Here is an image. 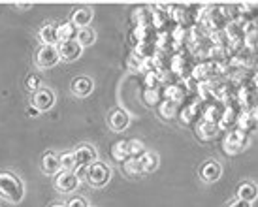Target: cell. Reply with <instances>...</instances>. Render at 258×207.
<instances>
[{
  "label": "cell",
  "mask_w": 258,
  "mask_h": 207,
  "mask_svg": "<svg viewBox=\"0 0 258 207\" xmlns=\"http://www.w3.org/2000/svg\"><path fill=\"white\" fill-rule=\"evenodd\" d=\"M0 196L12 203H19L25 196L23 181L12 172H0Z\"/></svg>",
  "instance_id": "obj_1"
},
{
  "label": "cell",
  "mask_w": 258,
  "mask_h": 207,
  "mask_svg": "<svg viewBox=\"0 0 258 207\" xmlns=\"http://www.w3.org/2000/svg\"><path fill=\"white\" fill-rule=\"evenodd\" d=\"M111 179V168H109L106 162H100L96 160L93 164L87 168V183L94 188H102L106 186Z\"/></svg>",
  "instance_id": "obj_2"
},
{
  "label": "cell",
  "mask_w": 258,
  "mask_h": 207,
  "mask_svg": "<svg viewBox=\"0 0 258 207\" xmlns=\"http://www.w3.org/2000/svg\"><path fill=\"white\" fill-rule=\"evenodd\" d=\"M58 49L55 45H42L36 53V66L42 68V70H47V68H53V66L58 64Z\"/></svg>",
  "instance_id": "obj_3"
},
{
  "label": "cell",
  "mask_w": 258,
  "mask_h": 207,
  "mask_svg": "<svg viewBox=\"0 0 258 207\" xmlns=\"http://www.w3.org/2000/svg\"><path fill=\"white\" fill-rule=\"evenodd\" d=\"M247 143H249L247 134L239 132V130H232V132H228V136L224 140V145H222V147H224V151L230 153V155H236V153H239L241 149L247 147Z\"/></svg>",
  "instance_id": "obj_4"
},
{
  "label": "cell",
  "mask_w": 258,
  "mask_h": 207,
  "mask_svg": "<svg viewBox=\"0 0 258 207\" xmlns=\"http://www.w3.org/2000/svg\"><path fill=\"white\" fill-rule=\"evenodd\" d=\"M32 106L36 107L40 113L49 111L51 107L55 106V93H53L51 89L42 87L40 91H36V93L32 94Z\"/></svg>",
  "instance_id": "obj_5"
},
{
  "label": "cell",
  "mask_w": 258,
  "mask_h": 207,
  "mask_svg": "<svg viewBox=\"0 0 258 207\" xmlns=\"http://www.w3.org/2000/svg\"><path fill=\"white\" fill-rule=\"evenodd\" d=\"M58 57L62 58V60H68V62H72V60H78L81 57V45H79L76 40H68V42H60L58 43Z\"/></svg>",
  "instance_id": "obj_6"
},
{
  "label": "cell",
  "mask_w": 258,
  "mask_h": 207,
  "mask_svg": "<svg viewBox=\"0 0 258 207\" xmlns=\"http://www.w3.org/2000/svg\"><path fill=\"white\" fill-rule=\"evenodd\" d=\"M79 179L76 177V173L74 172H60L58 173L57 181H55V186H57V190H60V192H74V190H78L79 188Z\"/></svg>",
  "instance_id": "obj_7"
},
{
  "label": "cell",
  "mask_w": 258,
  "mask_h": 207,
  "mask_svg": "<svg viewBox=\"0 0 258 207\" xmlns=\"http://www.w3.org/2000/svg\"><path fill=\"white\" fill-rule=\"evenodd\" d=\"M74 158H76L78 166H91L93 162H96L98 155H96V149L93 145L85 143V145H79L78 149L74 151Z\"/></svg>",
  "instance_id": "obj_8"
},
{
  "label": "cell",
  "mask_w": 258,
  "mask_h": 207,
  "mask_svg": "<svg viewBox=\"0 0 258 207\" xmlns=\"http://www.w3.org/2000/svg\"><path fill=\"white\" fill-rule=\"evenodd\" d=\"M221 173H222V168L215 160H208L200 168V179L204 183H215V181L221 179Z\"/></svg>",
  "instance_id": "obj_9"
},
{
  "label": "cell",
  "mask_w": 258,
  "mask_h": 207,
  "mask_svg": "<svg viewBox=\"0 0 258 207\" xmlns=\"http://www.w3.org/2000/svg\"><path fill=\"white\" fill-rule=\"evenodd\" d=\"M236 124L239 132H243V134H247V132H252V130L256 128V109H249V111H243V113L237 115L236 119Z\"/></svg>",
  "instance_id": "obj_10"
},
{
  "label": "cell",
  "mask_w": 258,
  "mask_h": 207,
  "mask_svg": "<svg viewBox=\"0 0 258 207\" xmlns=\"http://www.w3.org/2000/svg\"><path fill=\"white\" fill-rule=\"evenodd\" d=\"M108 122H109V126H111V130H115V132H122V130H126V126L130 124V117L122 107H117V109L111 111Z\"/></svg>",
  "instance_id": "obj_11"
},
{
  "label": "cell",
  "mask_w": 258,
  "mask_h": 207,
  "mask_svg": "<svg viewBox=\"0 0 258 207\" xmlns=\"http://www.w3.org/2000/svg\"><path fill=\"white\" fill-rule=\"evenodd\" d=\"M72 93L74 96H78V98H85L89 94L93 93L94 89V81L91 78H85V76H81V78H76L72 81Z\"/></svg>",
  "instance_id": "obj_12"
},
{
  "label": "cell",
  "mask_w": 258,
  "mask_h": 207,
  "mask_svg": "<svg viewBox=\"0 0 258 207\" xmlns=\"http://www.w3.org/2000/svg\"><path fill=\"white\" fill-rule=\"evenodd\" d=\"M91 21H93V10L91 8H78L72 14V19H70V23L78 29H87Z\"/></svg>",
  "instance_id": "obj_13"
},
{
  "label": "cell",
  "mask_w": 258,
  "mask_h": 207,
  "mask_svg": "<svg viewBox=\"0 0 258 207\" xmlns=\"http://www.w3.org/2000/svg\"><path fill=\"white\" fill-rule=\"evenodd\" d=\"M42 172L45 175H55L60 172V164H58V155H55L53 151L45 153L42 158Z\"/></svg>",
  "instance_id": "obj_14"
},
{
  "label": "cell",
  "mask_w": 258,
  "mask_h": 207,
  "mask_svg": "<svg viewBox=\"0 0 258 207\" xmlns=\"http://www.w3.org/2000/svg\"><path fill=\"white\" fill-rule=\"evenodd\" d=\"M256 196H258L256 185H252V183H241V185L237 186V192H236L237 200H243L247 203H251V201L256 200Z\"/></svg>",
  "instance_id": "obj_15"
},
{
  "label": "cell",
  "mask_w": 258,
  "mask_h": 207,
  "mask_svg": "<svg viewBox=\"0 0 258 207\" xmlns=\"http://www.w3.org/2000/svg\"><path fill=\"white\" fill-rule=\"evenodd\" d=\"M38 40L42 42V45H55L57 47V32H55V25H43L42 29L38 30Z\"/></svg>",
  "instance_id": "obj_16"
},
{
  "label": "cell",
  "mask_w": 258,
  "mask_h": 207,
  "mask_svg": "<svg viewBox=\"0 0 258 207\" xmlns=\"http://www.w3.org/2000/svg\"><path fill=\"white\" fill-rule=\"evenodd\" d=\"M158 155L157 153H151V151H145L144 155L140 157V166H142V173H151L158 168Z\"/></svg>",
  "instance_id": "obj_17"
},
{
  "label": "cell",
  "mask_w": 258,
  "mask_h": 207,
  "mask_svg": "<svg viewBox=\"0 0 258 207\" xmlns=\"http://www.w3.org/2000/svg\"><path fill=\"white\" fill-rule=\"evenodd\" d=\"M76 42L81 45V49L83 47H89V45H93L94 40H96V32H94L91 27H87V29H78L76 30V38H74Z\"/></svg>",
  "instance_id": "obj_18"
},
{
  "label": "cell",
  "mask_w": 258,
  "mask_h": 207,
  "mask_svg": "<svg viewBox=\"0 0 258 207\" xmlns=\"http://www.w3.org/2000/svg\"><path fill=\"white\" fill-rule=\"evenodd\" d=\"M222 111H224V106H222L221 102H213V104H209L208 109H206V115H204V121L219 124V121H221V117H222Z\"/></svg>",
  "instance_id": "obj_19"
},
{
  "label": "cell",
  "mask_w": 258,
  "mask_h": 207,
  "mask_svg": "<svg viewBox=\"0 0 258 207\" xmlns=\"http://www.w3.org/2000/svg\"><path fill=\"white\" fill-rule=\"evenodd\" d=\"M55 32H57L58 43L68 42V40H74V38H76V27H74L72 23H62V25H58V27H55Z\"/></svg>",
  "instance_id": "obj_20"
},
{
  "label": "cell",
  "mask_w": 258,
  "mask_h": 207,
  "mask_svg": "<svg viewBox=\"0 0 258 207\" xmlns=\"http://www.w3.org/2000/svg\"><path fill=\"white\" fill-rule=\"evenodd\" d=\"M158 113L162 119H173L175 115L179 113V104H175V102H170V100H164L160 106H158Z\"/></svg>",
  "instance_id": "obj_21"
},
{
  "label": "cell",
  "mask_w": 258,
  "mask_h": 207,
  "mask_svg": "<svg viewBox=\"0 0 258 207\" xmlns=\"http://www.w3.org/2000/svg\"><path fill=\"white\" fill-rule=\"evenodd\" d=\"M111 157L117 162H124L128 158V143L126 142H117L111 145Z\"/></svg>",
  "instance_id": "obj_22"
},
{
  "label": "cell",
  "mask_w": 258,
  "mask_h": 207,
  "mask_svg": "<svg viewBox=\"0 0 258 207\" xmlns=\"http://www.w3.org/2000/svg\"><path fill=\"white\" fill-rule=\"evenodd\" d=\"M183 96H185V91H183L179 85H168L164 89V98H166V100L179 104V102L183 100Z\"/></svg>",
  "instance_id": "obj_23"
},
{
  "label": "cell",
  "mask_w": 258,
  "mask_h": 207,
  "mask_svg": "<svg viewBox=\"0 0 258 207\" xmlns=\"http://www.w3.org/2000/svg\"><path fill=\"white\" fill-rule=\"evenodd\" d=\"M58 164H60V172H74L78 164H76V158H74V153H64L58 157Z\"/></svg>",
  "instance_id": "obj_24"
},
{
  "label": "cell",
  "mask_w": 258,
  "mask_h": 207,
  "mask_svg": "<svg viewBox=\"0 0 258 207\" xmlns=\"http://www.w3.org/2000/svg\"><path fill=\"white\" fill-rule=\"evenodd\" d=\"M198 132H200V136L206 137V140H209V137H215L217 132H219V124H215V122L202 121V124L198 126Z\"/></svg>",
  "instance_id": "obj_25"
},
{
  "label": "cell",
  "mask_w": 258,
  "mask_h": 207,
  "mask_svg": "<svg viewBox=\"0 0 258 207\" xmlns=\"http://www.w3.org/2000/svg\"><path fill=\"white\" fill-rule=\"evenodd\" d=\"M128 143V158H140L145 153V145L140 140H130Z\"/></svg>",
  "instance_id": "obj_26"
},
{
  "label": "cell",
  "mask_w": 258,
  "mask_h": 207,
  "mask_svg": "<svg viewBox=\"0 0 258 207\" xmlns=\"http://www.w3.org/2000/svg\"><path fill=\"white\" fill-rule=\"evenodd\" d=\"M25 89L32 94L36 93V91H40L42 89V78L38 74H30L29 78L25 79Z\"/></svg>",
  "instance_id": "obj_27"
},
{
  "label": "cell",
  "mask_w": 258,
  "mask_h": 207,
  "mask_svg": "<svg viewBox=\"0 0 258 207\" xmlns=\"http://www.w3.org/2000/svg\"><path fill=\"white\" fill-rule=\"evenodd\" d=\"M134 57H138L140 60L153 57V47L149 43H136V49H134Z\"/></svg>",
  "instance_id": "obj_28"
},
{
  "label": "cell",
  "mask_w": 258,
  "mask_h": 207,
  "mask_svg": "<svg viewBox=\"0 0 258 207\" xmlns=\"http://www.w3.org/2000/svg\"><path fill=\"white\" fill-rule=\"evenodd\" d=\"M132 40L136 43H149V27H136L132 32Z\"/></svg>",
  "instance_id": "obj_29"
},
{
  "label": "cell",
  "mask_w": 258,
  "mask_h": 207,
  "mask_svg": "<svg viewBox=\"0 0 258 207\" xmlns=\"http://www.w3.org/2000/svg\"><path fill=\"white\" fill-rule=\"evenodd\" d=\"M122 168H124V172L130 173V175H134V173H142L140 158H126V160L122 162Z\"/></svg>",
  "instance_id": "obj_30"
},
{
  "label": "cell",
  "mask_w": 258,
  "mask_h": 207,
  "mask_svg": "<svg viewBox=\"0 0 258 207\" xmlns=\"http://www.w3.org/2000/svg\"><path fill=\"white\" fill-rule=\"evenodd\" d=\"M198 93H200V98H204V100H213V98H217L215 91L209 87V83H200L198 85Z\"/></svg>",
  "instance_id": "obj_31"
},
{
  "label": "cell",
  "mask_w": 258,
  "mask_h": 207,
  "mask_svg": "<svg viewBox=\"0 0 258 207\" xmlns=\"http://www.w3.org/2000/svg\"><path fill=\"white\" fill-rule=\"evenodd\" d=\"M144 98H145V104H149V106H157L158 104V91L157 89H147L144 93Z\"/></svg>",
  "instance_id": "obj_32"
},
{
  "label": "cell",
  "mask_w": 258,
  "mask_h": 207,
  "mask_svg": "<svg viewBox=\"0 0 258 207\" xmlns=\"http://www.w3.org/2000/svg\"><path fill=\"white\" fill-rule=\"evenodd\" d=\"M196 111H198V107H196V106L186 107L185 111L181 113V119H183V122H192V119L196 117Z\"/></svg>",
  "instance_id": "obj_33"
},
{
  "label": "cell",
  "mask_w": 258,
  "mask_h": 207,
  "mask_svg": "<svg viewBox=\"0 0 258 207\" xmlns=\"http://www.w3.org/2000/svg\"><path fill=\"white\" fill-rule=\"evenodd\" d=\"M158 79H160L158 78V72H149V74L145 76V85H147V89H155Z\"/></svg>",
  "instance_id": "obj_34"
},
{
  "label": "cell",
  "mask_w": 258,
  "mask_h": 207,
  "mask_svg": "<svg viewBox=\"0 0 258 207\" xmlns=\"http://www.w3.org/2000/svg\"><path fill=\"white\" fill-rule=\"evenodd\" d=\"M64 207H89V205H87L85 198H81V196H76V198H72V200L68 201Z\"/></svg>",
  "instance_id": "obj_35"
},
{
  "label": "cell",
  "mask_w": 258,
  "mask_h": 207,
  "mask_svg": "<svg viewBox=\"0 0 258 207\" xmlns=\"http://www.w3.org/2000/svg\"><path fill=\"white\" fill-rule=\"evenodd\" d=\"M126 64H128V70H132V72L142 70V60H140L138 57H134V55L128 58V62H126Z\"/></svg>",
  "instance_id": "obj_36"
},
{
  "label": "cell",
  "mask_w": 258,
  "mask_h": 207,
  "mask_svg": "<svg viewBox=\"0 0 258 207\" xmlns=\"http://www.w3.org/2000/svg\"><path fill=\"white\" fill-rule=\"evenodd\" d=\"M87 168H89V166H78V168L74 170L76 177L79 179V183H81V181H87Z\"/></svg>",
  "instance_id": "obj_37"
},
{
  "label": "cell",
  "mask_w": 258,
  "mask_h": 207,
  "mask_svg": "<svg viewBox=\"0 0 258 207\" xmlns=\"http://www.w3.org/2000/svg\"><path fill=\"white\" fill-rule=\"evenodd\" d=\"M172 15H173V19H175V21L183 23L185 21V8H173Z\"/></svg>",
  "instance_id": "obj_38"
},
{
  "label": "cell",
  "mask_w": 258,
  "mask_h": 207,
  "mask_svg": "<svg viewBox=\"0 0 258 207\" xmlns=\"http://www.w3.org/2000/svg\"><path fill=\"white\" fill-rule=\"evenodd\" d=\"M183 68H185V62H183V58H181V57H175V58H173L172 70L173 72H181Z\"/></svg>",
  "instance_id": "obj_39"
},
{
  "label": "cell",
  "mask_w": 258,
  "mask_h": 207,
  "mask_svg": "<svg viewBox=\"0 0 258 207\" xmlns=\"http://www.w3.org/2000/svg\"><path fill=\"white\" fill-rule=\"evenodd\" d=\"M226 207H251V203H247V201H243V200H232V201H228V205Z\"/></svg>",
  "instance_id": "obj_40"
},
{
  "label": "cell",
  "mask_w": 258,
  "mask_h": 207,
  "mask_svg": "<svg viewBox=\"0 0 258 207\" xmlns=\"http://www.w3.org/2000/svg\"><path fill=\"white\" fill-rule=\"evenodd\" d=\"M27 115H29V117H32V119H36V117H40V111H38L36 107L30 104V106L27 107Z\"/></svg>",
  "instance_id": "obj_41"
},
{
  "label": "cell",
  "mask_w": 258,
  "mask_h": 207,
  "mask_svg": "<svg viewBox=\"0 0 258 207\" xmlns=\"http://www.w3.org/2000/svg\"><path fill=\"white\" fill-rule=\"evenodd\" d=\"M51 207H64V205H60V203H57V205H51Z\"/></svg>",
  "instance_id": "obj_42"
}]
</instances>
